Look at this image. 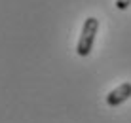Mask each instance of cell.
Returning a JSON list of instances; mask_svg holds the SVG:
<instances>
[{"mask_svg":"<svg viewBox=\"0 0 131 123\" xmlns=\"http://www.w3.org/2000/svg\"><path fill=\"white\" fill-rule=\"evenodd\" d=\"M99 32V19L97 17H88L84 21L82 32H80L78 44H76V53L80 57H88L93 49V44H95V36Z\"/></svg>","mask_w":131,"mask_h":123,"instance_id":"6da1fadb","label":"cell"},{"mask_svg":"<svg viewBox=\"0 0 131 123\" xmlns=\"http://www.w3.org/2000/svg\"><path fill=\"white\" fill-rule=\"evenodd\" d=\"M129 99H131V81H124L106 95V104L110 108H116L120 104H124L125 101H129Z\"/></svg>","mask_w":131,"mask_h":123,"instance_id":"7a4b0ae2","label":"cell"},{"mask_svg":"<svg viewBox=\"0 0 131 123\" xmlns=\"http://www.w3.org/2000/svg\"><path fill=\"white\" fill-rule=\"evenodd\" d=\"M114 6L118 8L120 11H125V10H127V8L131 6V0H116V2H114Z\"/></svg>","mask_w":131,"mask_h":123,"instance_id":"3957f363","label":"cell"}]
</instances>
